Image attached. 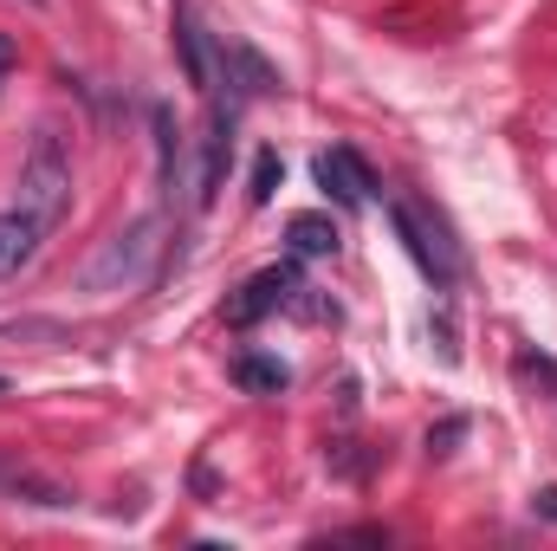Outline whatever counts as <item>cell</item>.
<instances>
[{
	"label": "cell",
	"mask_w": 557,
	"mask_h": 551,
	"mask_svg": "<svg viewBox=\"0 0 557 551\" xmlns=\"http://www.w3.org/2000/svg\"><path fill=\"white\" fill-rule=\"evenodd\" d=\"M0 500L13 506H46V513H65L72 506V487H59L52 474H39L33 461H20L13 448H0Z\"/></svg>",
	"instance_id": "8992f818"
},
{
	"label": "cell",
	"mask_w": 557,
	"mask_h": 551,
	"mask_svg": "<svg viewBox=\"0 0 557 551\" xmlns=\"http://www.w3.org/2000/svg\"><path fill=\"white\" fill-rule=\"evenodd\" d=\"M13 52H20V46H13V39H7V33H0V72H7V65H13Z\"/></svg>",
	"instance_id": "ac0fdd59"
},
{
	"label": "cell",
	"mask_w": 557,
	"mask_h": 551,
	"mask_svg": "<svg viewBox=\"0 0 557 551\" xmlns=\"http://www.w3.org/2000/svg\"><path fill=\"white\" fill-rule=\"evenodd\" d=\"M0 390H7V383H0Z\"/></svg>",
	"instance_id": "d6986e66"
},
{
	"label": "cell",
	"mask_w": 557,
	"mask_h": 551,
	"mask_svg": "<svg viewBox=\"0 0 557 551\" xmlns=\"http://www.w3.org/2000/svg\"><path fill=\"white\" fill-rule=\"evenodd\" d=\"M460 441H467V415H447L441 428H428V454H434V461H447Z\"/></svg>",
	"instance_id": "9a60e30c"
},
{
	"label": "cell",
	"mask_w": 557,
	"mask_h": 551,
	"mask_svg": "<svg viewBox=\"0 0 557 551\" xmlns=\"http://www.w3.org/2000/svg\"><path fill=\"white\" fill-rule=\"evenodd\" d=\"M227 156H234V118L214 111V118H208V137H201V182H195V201H201V208L221 195V182H227Z\"/></svg>",
	"instance_id": "ba28073f"
},
{
	"label": "cell",
	"mask_w": 557,
	"mask_h": 551,
	"mask_svg": "<svg viewBox=\"0 0 557 551\" xmlns=\"http://www.w3.org/2000/svg\"><path fill=\"white\" fill-rule=\"evenodd\" d=\"M278 175H285V162H278L273 149H260V156H253V188H247L253 208H267V201L278 195Z\"/></svg>",
	"instance_id": "5bb4252c"
},
{
	"label": "cell",
	"mask_w": 557,
	"mask_h": 551,
	"mask_svg": "<svg viewBox=\"0 0 557 551\" xmlns=\"http://www.w3.org/2000/svg\"><path fill=\"white\" fill-rule=\"evenodd\" d=\"M221 65H234V78H227V85H234L240 98H273V91H278V72L253 52V46H240V39H227V46H221Z\"/></svg>",
	"instance_id": "9c48e42d"
},
{
	"label": "cell",
	"mask_w": 557,
	"mask_h": 551,
	"mask_svg": "<svg viewBox=\"0 0 557 551\" xmlns=\"http://www.w3.org/2000/svg\"><path fill=\"white\" fill-rule=\"evenodd\" d=\"M39 241H46V228H39V221H26L20 208H13V215H0V279H13L20 267H33Z\"/></svg>",
	"instance_id": "30bf717a"
},
{
	"label": "cell",
	"mask_w": 557,
	"mask_h": 551,
	"mask_svg": "<svg viewBox=\"0 0 557 551\" xmlns=\"http://www.w3.org/2000/svg\"><path fill=\"white\" fill-rule=\"evenodd\" d=\"M532 513H539V519H552V526H557V487H539V493H532Z\"/></svg>",
	"instance_id": "e0dca14e"
},
{
	"label": "cell",
	"mask_w": 557,
	"mask_h": 551,
	"mask_svg": "<svg viewBox=\"0 0 557 551\" xmlns=\"http://www.w3.org/2000/svg\"><path fill=\"white\" fill-rule=\"evenodd\" d=\"M305 292V279H298V267H267V273H253L240 292H234V305H227V318L234 325H260L267 311H285L292 298Z\"/></svg>",
	"instance_id": "52a82bcc"
},
{
	"label": "cell",
	"mask_w": 557,
	"mask_h": 551,
	"mask_svg": "<svg viewBox=\"0 0 557 551\" xmlns=\"http://www.w3.org/2000/svg\"><path fill=\"white\" fill-rule=\"evenodd\" d=\"M175 52H182V78H188L201 98H214V91H221V46H214L208 26L188 13V0H175Z\"/></svg>",
	"instance_id": "277c9868"
},
{
	"label": "cell",
	"mask_w": 557,
	"mask_h": 551,
	"mask_svg": "<svg viewBox=\"0 0 557 551\" xmlns=\"http://www.w3.org/2000/svg\"><path fill=\"white\" fill-rule=\"evenodd\" d=\"M162 267V215H137L117 234L98 241V254L78 267V292L85 298H117V292H143Z\"/></svg>",
	"instance_id": "6da1fadb"
},
{
	"label": "cell",
	"mask_w": 557,
	"mask_h": 551,
	"mask_svg": "<svg viewBox=\"0 0 557 551\" xmlns=\"http://www.w3.org/2000/svg\"><path fill=\"white\" fill-rule=\"evenodd\" d=\"M149 131H156V162H162V188L175 195V188H182V131H175V118H169L162 105L149 111Z\"/></svg>",
	"instance_id": "4fadbf2b"
},
{
	"label": "cell",
	"mask_w": 557,
	"mask_h": 551,
	"mask_svg": "<svg viewBox=\"0 0 557 551\" xmlns=\"http://www.w3.org/2000/svg\"><path fill=\"white\" fill-rule=\"evenodd\" d=\"M234 383L247 390V396H285V383H292V370L267 357V351H240L234 357Z\"/></svg>",
	"instance_id": "8fae6325"
},
{
	"label": "cell",
	"mask_w": 557,
	"mask_h": 551,
	"mask_svg": "<svg viewBox=\"0 0 557 551\" xmlns=\"http://www.w3.org/2000/svg\"><path fill=\"white\" fill-rule=\"evenodd\" d=\"M13 208H20L26 221H39L46 234L72 215V156H65V143H59L52 124L33 131V149H26L20 182H13Z\"/></svg>",
	"instance_id": "7a4b0ae2"
},
{
	"label": "cell",
	"mask_w": 557,
	"mask_h": 551,
	"mask_svg": "<svg viewBox=\"0 0 557 551\" xmlns=\"http://www.w3.org/2000/svg\"><path fill=\"white\" fill-rule=\"evenodd\" d=\"M519 377H525V383H545V390H557V364H552V357H539V351H519Z\"/></svg>",
	"instance_id": "2e32d148"
},
{
	"label": "cell",
	"mask_w": 557,
	"mask_h": 551,
	"mask_svg": "<svg viewBox=\"0 0 557 551\" xmlns=\"http://www.w3.org/2000/svg\"><path fill=\"white\" fill-rule=\"evenodd\" d=\"M33 7H39V0H33Z\"/></svg>",
	"instance_id": "ffe728a7"
},
{
	"label": "cell",
	"mask_w": 557,
	"mask_h": 551,
	"mask_svg": "<svg viewBox=\"0 0 557 551\" xmlns=\"http://www.w3.org/2000/svg\"><path fill=\"white\" fill-rule=\"evenodd\" d=\"M389 221H396V234H403L409 260H416L441 292H454V285H460V247L447 241V228H441L421 201H396V208H389Z\"/></svg>",
	"instance_id": "3957f363"
},
{
	"label": "cell",
	"mask_w": 557,
	"mask_h": 551,
	"mask_svg": "<svg viewBox=\"0 0 557 551\" xmlns=\"http://www.w3.org/2000/svg\"><path fill=\"white\" fill-rule=\"evenodd\" d=\"M311 175H318V188H324L337 208H363V201H370V188H376V175L363 169V156H357L350 143H337V149H318Z\"/></svg>",
	"instance_id": "5b68a950"
},
{
	"label": "cell",
	"mask_w": 557,
	"mask_h": 551,
	"mask_svg": "<svg viewBox=\"0 0 557 551\" xmlns=\"http://www.w3.org/2000/svg\"><path fill=\"white\" fill-rule=\"evenodd\" d=\"M285 241H292V254H305V260H324V254H337V221L331 215H292V228H285Z\"/></svg>",
	"instance_id": "7c38bea8"
}]
</instances>
